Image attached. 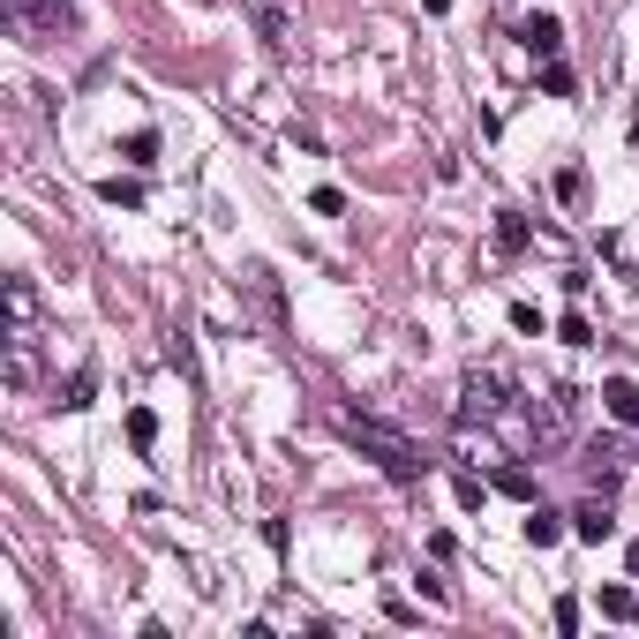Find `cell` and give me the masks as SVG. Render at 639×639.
<instances>
[{
    "mask_svg": "<svg viewBox=\"0 0 639 639\" xmlns=\"http://www.w3.org/2000/svg\"><path fill=\"white\" fill-rule=\"evenodd\" d=\"M339 436H346V444H361L391 481H422V474H429L422 444H414V436H399L391 422H377V414H339Z\"/></svg>",
    "mask_w": 639,
    "mask_h": 639,
    "instance_id": "6da1fadb",
    "label": "cell"
},
{
    "mask_svg": "<svg viewBox=\"0 0 639 639\" xmlns=\"http://www.w3.org/2000/svg\"><path fill=\"white\" fill-rule=\"evenodd\" d=\"M497 407H505V377H481V369H474V377H467V399H459V422L497 414Z\"/></svg>",
    "mask_w": 639,
    "mask_h": 639,
    "instance_id": "7a4b0ae2",
    "label": "cell"
},
{
    "mask_svg": "<svg viewBox=\"0 0 639 639\" xmlns=\"http://www.w3.org/2000/svg\"><path fill=\"white\" fill-rule=\"evenodd\" d=\"M602 407H609V422L639 429V383L632 377H609V383H602Z\"/></svg>",
    "mask_w": 639,
    "mask_h": 639,
    "instance_id": "3957f363",
    "label": "cell"
},
{
    "mask_svg": "<svg viewBox=\"0 0 639 639\" xmlns=\"http://www.w3.org/2000/svg\"><path fill=\"white\" fill-rule=\"evenodd\" d=\"M519 45H527L534 61H556V45H564V23H556V15H527V31H519Z\"/></svg>",
    "mask_w": 639,
    "mask_h": 639,
    "instance_id": "277c9868",
    "label": "cell"
},
{
    "mask_svg": "<svg viewBox=\"0 0 639 639\" xmlns=\"http://www.w3.org/2000/svg\"><path fill=\"white\" fill-rule=\"evenodd\" d=\"M572 534H580V542H609V534H617L609 505H580V511H572Z\"/></svg>",
    "mask_w": 639,
    "mask_h": 639,
    "instance_id": "5b68a950",
    "label": "cell"
},
{
    "mask_svg": "<svg viewBox=\"0 0 639 639\" xmlns=\"http://www.w3.org/2000/svg\"><path fill=\"white\" fill-rule=\"evenodd\" d=\"M15 15H23L31 31H61V23H68V0H15Z\"/></svg>",
    "mask_w": 639,
    "mask_h": 639,
    "instance_id": "8992f818",
    "label": "cell"
},
{
    "mask_svg": "<svg viewBox=\"0 0 639 639\" xmlns=\"http://www.w3.org/2000/svg\"><path fill=\"white\" fill-rule=\"evenodd\" d=\"M519 534H527V542H534V550H556V542H564V519H556V511H527V527H519Z\"/></svg>",
    "mask_w": 639,
    "mask_h": 639,
    "instance_id": "52a82bcc",
    "label": "cell"
},
{
    "mask_svg": "<svg viewBox=\"0 0 639 639\" xmlns=\"http://www.w3.org/2000/svg\"><path fill=\"white\" fill-rule=\"evenodd\" d=\"M31 316H39V294H31V279H8V324H15V332H31Z\"/></svg>",
    "mask_w": 639,
    "mask_h": 639,
    "instance_id": "ba28073f",
    "label": "cell"
},
{
    "mask_svg": "<svg viewBox=\"0 0 639 639\" xmlns=\"http://www.w3.org/2000/svg\"><path fill=\"white\" fill-rule=\"evenodd\" d=\"M602 617H609V625H632L639 617V587H602Z\"/></svg>",
    "mask_w": 639,
    "mask_h": 639,
    "instance_id": "9c48e42d",
    "label": "cell"
},
{
    "mask_svg": "<svg viewBox=\"0 0 639 639\" xmlns=\"http://www.w3.org/2000/svg\"><path fill=\"white\" fill-rule=\"evenodd\" d=\"M497 497H519V505H534V467H497Z\"/></svg>",
    "mask_w": 639,
    "mask_h": 639,
    "instance_id": "30bf717a",
    "label": "cell"
},
{
    "mask_svg": "<svg viewBox=\"0 0 639 639\" xmlns=\"http://www.w3.org/2000/svg\"><path fill=\"white\" fill-rule=\"evenodd\" d=\"M128 444H136V452H151V444H159V414H151V407H136V414H128Z\"/></svg>",
    "mask_w": 639,
    "mask_h": 639,
    "instance_id": "8fae6325",
    "label": "cell"
},
{
    "mask_svg": "<svg viewBox=\"0 0 639 639\" xmlns=\"http://www.w3.org/2000/svg\"><path fill=\"white\" fill-rule=\"evenodd\" d=\"M121 159H128V166H151V159H159V136H151V128H136V136L121 143Z\"/></svg>",
    "mask_w": 639,
    "mask_h": 639,
    "instance_id": "7c38bea8",
    "label": "cell"
},
{
    "mask_svg": "<svg viewBox=\"0 0 639 639\" xmlns=\"http://www.w3.org/2000/svg\"><path fill=\"white\" fill-rule=\"evenodd\" d=\"M497 249H505V256H519V249H527V218H519V212H505V218H497Z\"/></svg>",
    "mask_w": 639,
    "mask_h": 639,
    "instance_id": "4fadbf2b",
    "label": "cell"
},
{
    "mask_svg": "<svg viewBox=\"0 0 639 639\" xmlns=\"http://www.w3.org/2000/svg\"><path fill=\"white\" fill-rule=\"evenodd\" d=\"M98 196H106V204H121V212L143 204V188H136V181H98Z\"/></svg>",
    "mask_w": 639,
    "mask_h": 639,
    "instance_id": "5bb4252c",
    "label": "cell"
},
{
    "mask_svg": "<svg viewBox=\"0 0 639 639\" xmlns=\"http://www.w3.org/2000/svg\"><path fill=\"white\" fill-rule=\"evenodd\" d=\"M90 383H98V377H90V369H76V377H68V399H61L68 414H84V407H90Z\"/></svg>",
    "mask_w": 639,
    "mask_h": 639,
    "instance_id": "9a60e30c",
    "label": "cell"
},
{
    "mask_svg": "<svg viewBox=\"0 0 639 639\" xmlns=\"http://www.w3.org/2000/svg\"><path fill=\"white\" fill-rule=\"evenodd\" d=\"M556 339H564V346H587V339H595V324H587V316H580V308H572V316H564V324H556Z\"/></svg>",
    "mask_w": 639,
    "mask_h": 639,
    "instance_id": "2e32d148",
    "label": "cell"
},
{
    "mask_svg": "<svg viewBox=\"0 0 639 639\" xmlns=\"http://www.w3.org/2000/svg\"><path fill=\"white\" fill-rule=\"evenodd\" d=\"M542 90H550V98H572V68L550 61V68H542Z\"/></svg>",
    "mask_w": 639,
    "mask_h": 639,
    "instance_id": "e0dca14e",
    "label": "cell"
},
{
    "mask_svg": "<svg viewBox=\"0 0 639 639\" xmlns=\"http://www.w3.org/2000/svg\"><path fill=\"white\" fill-rule=\"evenodd\" d=\"M556 196H564V204H580V196H587V173L564 166V173H556Z\"/></svg>",
    "mask_w": 639,
    "mask_h": 639,
    "instance_id": "ac0fdd59",
    "label": "cell"
},
{
    "mask_svg": "<svg viewBox=\"0 0 639 639\" xmlns=\"http://www.w3.org/2000/svg\"><path fill=\"white\" fill-rule=\"evenodd\" d=\"M511 332H542V308L534 301H511Z\"/></svg>",
    "mask_w": 639,
    "mask_h": 639,
    "instance_id": "d6986e66",
    "label": "cell"
},
{
    "mask_svg": "<svg viewBox=\"0 0 639 639\" xmlns=\"http://www.w3.org/2000/svg\"><path fill=\"white\" fill-rule=\"evenodd\" d=\"M422 8H429V15H452V0H422Z\"/></svg>",
    "mask_w": 639,
    "mask_h": 639,
    "instance_id": "ffe728a7",
    "label": "cell"
},
{
    "mask_svg": "<svg viewBox=\"0 0 639 639\" xmlns=\"http://www.w3.org/2000/svg\"><path fill=\"white\" fill-rule=\"evenodd\" d=\"M632 580H639V542H632Z\"/></svg>",
    "mask_w": 639,
    "mask_h": 639,
    "instance_id": "44dd1931",
    "label": "cell"
}]
</instances>
